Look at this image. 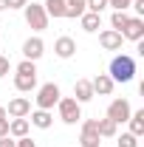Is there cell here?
Returning <instances> with one entry per match:
<instances>
[{
    "label": "cell",
    "instance_id": "obj_8",
    "mask_svg": "<svg viewBox=\"0 0 144 147\" xmlns=\"http://www.w3.org/2000/svg\"><path fill=\"white\" fill-rule=\"evenodd\" d=\"M54 54L59 57V59H71L73 54H76V40L68 34H62V37H57V42H54Z\"/></svg>",
    "mask_w": 144,
    "mask_h": 147
},
{
    "label": "cell",
    "instance_id": "obj_2",
    "mask_svg": "<svg viewBox=\"0 0 144 147\" xmlns=\"http://www.w3.org/2000/svg\"><path fill=\"white\" fill-rule=\"evenodd\" d=\"M57 108H59V119H62L65 125H76V122H82V105H79L73 96H59Z\"/></svg>",
    "mask_w": 144,
    "mask_h": 147
},
{
    "label": "cell",
    "instance_id": "obj_17",
    "mask_svg": "<svg viewBox=\"0 0 144 147\" xmlns=\"http://www.w3.org/2000/svg\"><path fill=\"white\" fill-rule=\"evenodd\" d=\"M127 122H130V133H133L136 139H141L144 136V110H133Z\"/></svg>",
    "mask_w": 144,
    "mask_h": 147
},
{
    "label": "cell",
    "instance_id": "obj_6",
    "mask_svg": "<svg viewBox=\"0 0 144 147\" xmlns=\"http://www.w3.org/2000/svg\"><path fill=\"white\" fill-rule=\"evenodd\" d=\"M122 42H124V37H122V31H116V28H105V31H99V45H102L105 51H119Z\"/></svg>",
    "mask_w": 144,
    "mask_h": 147
},
{
    "label": "cell",
    "instance_id": "obj_21",
    "mask_svg": "<svg viewBox=\"0 0 144 147\" xmlns=\"http://www.w3.org/2000/svg\"><path fill=\"white\" fill-rule=\"evenodd\" d=\"M79 26H82L85 31H99V26H102V14H93V11H85V14L79 17Z\"/></svg>",
    "mask_w": 144,
    "mask_h": 147
},
{
    "label": "cell",
    "instance_id": "obj_24",
    "mask_svg": "<svg viewBox=\"0 0 144 147\" xmlns=\"http://www.w3.org/2000/svg\"><path fill=\"white\" fill-rule=\"evenodd\" d=\"M108 9V0H88V11H93V14H102Z\"/></svg>",
    "mask_w": 144,
    "mask_h": 147
},
{
    "label": "cell",
    "instance_id": "obj_14",
    "mask_svg": "<svg viewBox=\"0 0 144 147\" xmlns=\"http://www.w3.org/2000/svg\"><path fill=\"white\" fill-rule=\"evenodd\" d=\"M28 116H31L28 122H31L34 127H40V130H48L51 125H54V116H51V110H40V108H37L34 113H28Z\"/></svg>",
    "mask_w": 144,
    "mask_h": 147
},
{
    "label": "cell",
    "instance_id": "obj_12",
    "mask_svg": "<svg viewBox=\"0 0 144 147\" xmlns=\"http://www.w3.org/2000/svg\"><path fill=\"white\" fill-rule=\"evenodd\" d=\"M113 79H110L108 74H96L93 79H90V88H93V96H110L113 93Z\"/></svg>",
    "mask_w": 144,
    "mask_h": 147
},
{
    "label": "cell",
    "instance_id": "obj_3",
    "mask_svg": "<svg viewBox=\"0 0 144 147\" xmlns=\"http://www.w3.org/2000/svg\"><path fill=\"white\" fill-rule=\"evenodd\" d=\"M26 23L34 28V31H45L48 28V14H45V9H42V3H26Z\"/></svg>",
    "mask_w": 144,
    "mask_h": 147
},
{
    "label": "cell",
    "instance_id": "obj_20",
    "mask_svg": "<svg viewBox=\"0 0 144 147\" xmlns=\"http://www.w3.org/2000/svg\"><path fill=\"white\" fill-rule=\"evenodd\" d=\"M42 9H45V14H48V17H54V20L65 17V0H45V3H42Z\"/></svg>",
    "mask_w": 144,
    "mask_h": 147
},
{
    "label": "cell",
    "instance_id": "obj_33",
    "mask_svg": "<svg viewBox=\"0 0 144 147\" xmlns=\"http://www.w3.org/2000/svg\"><path fill=\"white\" fill-rule=\"evenodd\" d=\"M0 119H9V116H6V108H3V105H0Z\"/></svg>",
    "mask_w": 144,
    "mask_h": 147
},
{
    "label": "cell",
    "instance_id": "obj_1",
    "mask_svg": "<svg viewBox=\"0 0 144 147\" xmlns=\"http://www.w3.org/2000/svg\"><path fill=\"white\" fill-rule=\"evenodd\" d=\"M113 82H130L136 76V59L130 54H116L110 59V74H108Z\"/></svg>",
    "mask_w": 144,
    "mask_h": 147
},
{
    "label": "cell",
    "instance_id": "obj_22",
    "mask_svg": "<svg viewBox=\"0 0 144 147\" xmlns=\"http://www.w3.org/2000/svg\"><path fill=\"white\" fill-rule=\"evenodd\" d=\"M127 20H130V14H127V11H113V14H110V28H116V31H122Z\"/></svg>",
    "mask_w": 144,
    "mask_h": 147
},
{
    "label": "cell",
    "instance_id": "obj_25",
    "mask_svg": "<svg viewBox=\"0 0 144 147\" xmlns=\"http://www.w3.org/2000/svg\"><path fill=\"white\" fill-rule=\"evenodd\" d=\"M17 74H37V65L31 62V59H23L17 65Z\"/></svg>",
    "mask_w": 144,
    "mask_h": 147
},
{
    "label": "cell",
    "instance_id": "obj_9",
    "mask_svg": "<svg viewBox=\"0 0 144 147\" xmlns=\"http://www.w3.org/2000/svg\"><path fill=\"white\" fill-rule=\"evenodd\" d=\"M82 147H99V133H96V119H85L82 122V136H79Z\"/></svg>",
    "mask_w": 144,
    "mask_h": 147
},
{
    "label": "cell",
    "instance_id": "obj_32",
    "mask_svg": "<svg viewBox=\"0 0 144 147\" xmlns=\"http://www.w3.org/2000/svg\"><path fill=\"white\" fill-rule=\"evenodd\" d=\"M6 9H9V3H6V0H0V11H6Z\"/></svg>",
    "mask_w": 144,
    "mask_h": 147
},
{
    "label": "cell",
    "instance_id": "obj_5",
    "mask_svg": "<svg viewBox=\"0 0 144 147\" xmlns=\"http://www.w3.org/2000/svg\"><path fill=\"white\" fill-rule=\"evenodd\" d=\"M130 113H133V108H130L127 99H113L110 108H108V119H110V122H116V125H122V122L130 119Z\"/></svg>",
    "mask_w": 144,
    "mask_h": 147
},
{
    "label": "cell",
    "instance_id": "obj_11",
    "mask_svg": "<svg viewBox=\"0 0 144 147\" xmlns=\"http://www.w3.org/2000/svg\"><path fill=\"white\" fill-rule=\"evenodd\" d=\"M42 54H45V42H42L40 37H28V40L23 42V57H26V59L37 62Z\"/></svg>",
    "mask_w": 144,
    "mask_h": 147
},
{
    "label": "cell",
    "instance_id": "obj_13",
    "mask_svg": "<svg viewBox=\"0 0 144 147\" xmlns=\"http://www.w3.org/2000/svg\"><path fill=\"white\" fill-rule=\"evenodd\" d=\"M73 99L79 102V105H85L93 99V88H90V79H76V85H73Z\"/></svg>",
    "mask_w": 144,
    "mask_h": 147
},
{
    "label": "cell",
    "instance_id": "obj_31",
    "mask_svg": "<svg viewBox=\"0 0 144 147\" xmlns=\"http://www.w3.org/2000/svg\"><path fill=\"white\" fill-rule=\"evenodd\" d=\"M0 147H14V139H11V136H3V139H0Z\"/></svg>",
    "mask_w": 144,
    "mask_h": 147
},
{
    "label": "cell",
    "instance_id": "obj_29",
    "mask_svg": "<svg viewBox=\"0 0 144 147\" xmlns=\"http://www.w3.org/2000/svg\"><path fill=\"white\" fill-rule=\"evenodd\" d=\"M9 136V119H0V139Z\"/></svg>",
    "mask_w": 144,
    "mask_h": 147
},
{
    "label": "cell",
    "instance_id": "obj_15",
    "mask_svg": "<svg viewBox=\"0 0 144 147\" xmlns=\"http://www.w3.org/2000/svg\"><path fill=\"white\" fill-rule=\"evenodd\" d=\"M14 88L20 93H28L37 88V74H14Z\"/></svg>",
    "mask_w": 144,
    "mask_h": 147
},
{
    "label": "cell",
    "instance_id": "obj_10",
    "mask_svg": "<svg viewBox=\"0 0 144 147\" xmlns=\"http://www.w3.org/2000/svg\"><path fill=\"white\" fill-rule=\"evenodd\" d=\"M122 37L124 40H133V42L144 40V20L141 17H130L124 23V28H122Z\"/></svg>",
    "mask_w": 144,
    "mask_h": 147
},
{
    "label": "cell",
    "instance_id": "obj_27",
    "mask_svg": "<svg viewBox=\"0 0 144 147\" xmlns=\"http://www.w3.org/2000/svg\"><path fill=\"white\" fill-rule=\"evenodd\" d=\"M9 68H11L9 57H6V54H0V76H6V74H9Z\"/></svg>",
    "mask_w": 144,
    "mask_h": 147
},
{
    "label": "cell",
    "instance_id": "obj_16",
    "mask_svg": "<svg viewBox=\"0 0 144 147\" xmlns=\"http://www.w3.org/2000/svg\"><path fill=\"white\" fill-rule=\"evenodd\" d=\"M28 130H31V122H28V119H11V122H9V136H11V139L28 136Z\"/></svg>",
    "mask_w": 144,
    "mask_h": 147
},
{
    "label": "cell",
    "instance_id": "obj_18",
    "mask_svg": "<svg viewBox=\"0 0 144 147\" xmlns=\"http://www.w3.org/2000/svg\"><path fill=\"white\" fill-rule=\"evenodd\" d=\"M116 130H119V125H116V122H110L108 116L96 122V133H99V139H113V136H116Z\"/></svg>",
    "mask_w": 144,
    "mask_h": 147
},
{
    "label": "cell",
    "instance_id": "obj_30",
    "mask_svg": "<svg viewBox=\"0 0 144 147\" xmlns=\"http://www.w3.org/2000/svg\"><path fill=\"white\" fill-rule=\"evenodd\" d=\"M130 6H133V9H136V11H139V14H144V0H133V3H130Z\"/></svg>",
    "mask_w": 144,
    "mask_h": 147
},
{
    "label": "cell",
    "instance_id": "obj_4",
    "mask_svg": "<svg viewBox=\"0 0 144 147\" xmlns=\"http://www.w3.org/2000/svg\"><path fill=\"white\" fill-rule=\"evenodd\" d=\"M59 96H62V93H59V85H57V82H45V85L37 91V108L40 110H51L57 102H59Z\"/></svg>",
    "mask_w": 144,
    "mask_h": 147
},
{
    "label": "cell",
    "instance_id": "obj_23",
    "mask_svg": "<svg viewBox=\"0 0 144 147\" xmlns=\"http://www.w3.org/2000/svg\"><path fill=\"white\" fill-rule=\"evenodd\" d=\"M116 147H139V139L127 130V133H122V136H119V144H116Z\"/></svg>",
    "mask_w": 144,
    "mask_h": 147
},
{
    "label": "cell",
    "instance_id": "obj_28",
    "mask_svg": "<svg viewBox=\"0 0 144 147\" xmlns=\"http://www.w3.org/2000/svg\"><path fill=\"white\" fill-rule=\"evenodd\" d=\"M6 3H9V9H26L28 0H6Z\"/></svg>",
    "mask_w": 144,
    "mask_h": 147
},
{
    "label": "cell",
    "instance_id": "obj_26",
    "mask_svg": "<svg viewBox=\"0 0 144 147\" xmlns=\"http://www.w3.org/2000/svg\"><path fill=\"white\" fill-rule=\"evenodd\" d=\"M133 0H108V6H113V11H127Z\"/></svg>",
    "mask_w": 144,
    "mask_h": 147
},
{
    "label": "cell",
    "instance_id": "obj_7",
    "mask_svg": "<svg viewBox=\"0 0 144 147\" xmlns=\"http://www.w3.org/2000/svg\"><path fill=\"white\" fill-rule=\"evenodd\" d=\"M28 113H31V102L26 96H14L6 108V116H11V119H26Z\"/></svg>",
    "mask_w": 144,
    "mask_h": 147
},
{
    "label": "cell",
    "instance_id": "obj_19",
    "mask_svg": "<svg viewBox=\"0 0 144 147\" xmlns=\"http://www.w3.org/2000/svg\"><path fill=\"white\" fill-rule=\"evenodd\" d=\"M88 11V0H65V17H82Z\"/></svg>",
    "mask_w": 144,
    "mask_h": 147
}]
</instances>
